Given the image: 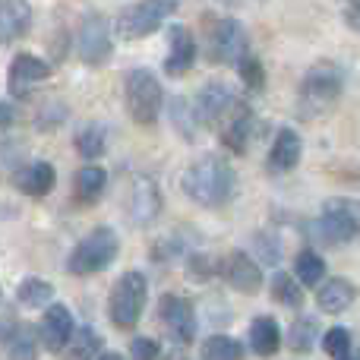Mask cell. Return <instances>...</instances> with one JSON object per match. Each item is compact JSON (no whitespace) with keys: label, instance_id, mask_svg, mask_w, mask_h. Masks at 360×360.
Listing matches in <instances>:
<instances>
[{"label":"cell","instance_id":"1","mask_svg":"<svg viewBox=\"0 0 360 360\" xmlns=\"http://www.w3.org/2000/svg\"><path fill=\"white\" fill-rule=\"evenodd\" d=\"M184 193L202 209H221L234 199L237 193V174L224 158L218 155H202L199 162H193L180 177Z\"/></svg>","mask_w":360,"mask_h":360},{"label":"cell","instance_id":"2","mask_svg":"<svg viewBox=\"0 0 360 360\" xmlns=\"http://www.w3.org/2000/svg\"><path fill=\"white\" fill-rule=\"evenodd\" d=\"M342 92H345V70L335 60H319L304 73L297 98H300L304 114L316 117V114L329 111L342 98Z\"/></svg>","mask_w":360,"mask_h":360},{"label":"cell","instance_id":"3","mask_svg":"<svg viewBox=\"0 0 360 360\" xmlns=\"http://www.w3.org/2000/svg\"><path fill=\"white\" fill-rule=\"evenodd\" d=\"M310 234L323 243H348L360 234V202L345 196L326 199L319 218L310 221Z\"/></svg>","mask_w":360,"mask_h":360},{"label":"cell","instance_id":"4","mask_svg":"<svg viewBox=\"0 0 360 360\" xmlns=\"http://www.w3.org/2000/svg\"><path fill=\"white\" fill-rule=\"evenodd\" d=\"M117 250H120V240H117V234H114V228L98 224V228H92L73 247V253H70V259H67V269L73 275H95L117 259Z\"/></svg>","mask_w":360,"mask_h":360},{"label":"cell","instance_id":"5","mask_svg":"<svg viewBox=\"0 0 360 360\" xmlns=\"http://www.w3.org/2000/svg\"><path fill=\"white\" fill-rule=\"evenodd\" d=\"M146 297H149V281L143 272H124L111 288L108 297V313L117 329H133L146 310Z\"/></svg>","mask_w":360,"mask_h":360},{"label":"cell","instance_id":"6","mask_svg":"<svg viewBox=\"0 0 360 360\" xmlns=\"http://www.w3.org/2000/svg\"><path fill=\"white\" fill-rule=\"evenodd\" d=\"M165 92L152 70H133L127 76V111L139 127H152L162 114Z\"/></svg>","mask_w":360,"mask_h":360},{"label":"cell","instance_id":"7","mask_svg":"<svg viewBox=\"0 0 360 360\" xmlns=\"http://www.w3.org/2000/svg\"><path fill=\"white\" fill-rule=\"evenodd\" d=\"M177 13V4H165V0H149V4H130L120 10L117 32L120 38H146L152 32L162 29V22Z\"/></svg>","mask_w":360,"mask_h":360},{"label":"cell","instance_id":"8","mask_svg":"<svg viewBox=\"0 0 360 360\" xmlns=\"http://www.w3.org/2000/svg\"><path fill=\"white\" fill-rule=\"evenodd\" d=\"M209 54L218 63H234L240 67L250 57V38L237 19H218L209 32Z\"/></svg>","mask_w":360,"mask_h":360},{"label":"cell","instance_id":"9","mask_svg":"<svg viewBox=\"0 0 360 360\" xmlns=\"http://www.w3.org/2000/svg\"><path fill=\"white\" fill-rule=\"evenodd\" d=\"M76 51L89 67H98L111 57V25L101 13H86L76 35Z\"/></svg>","mask_w":360,"mask_h":360},{"label":"cell","instance_id":"10","mask_svg":"<svg viewBox=\"0 0 360 360\" xmlns=\"http://www.w3.org/2000/svg\"><path fill=\"white\" fill-rule=\"evenodd\" d=\"M158 316H162L165 329L177 338V342L190 345L196 338V313H193V304L180 294H165L162 304H158Z\"/></svg>","mask_w":360,"mask_h":360},{"label":"cell","instance_id":"11","mask_svg":"<svg viewBox=\"0 0 360 360\" xmlns=\"http://www.w3.org/2000/svg\"><path fill=\"white\" fill-rule=\"evenodd\" d=\"M218 272H221V278L228 281L234 291H240V294H256L262 288L259 262L250 259V253H243V250H234L228 259H221Z\"/></svg>","mask_w":360,"mask_h":360},{"label":"cell","instance_id":"12","mask_svg":"<svg viewBox=\"0 0 360 360\" xmlns=\"http://www.w3.org/2000/svg\"><path fill=\"white\" fill-rule=\"evenodd\" d=\"M76 329H79V326L73 323V313H70L63 304H51L41 316V326H38L41 342L48 351H67V345L73 342Z\"/></svg>","mask_w":360,"mask_h":360},{"label":"cell","instance_id":"13","mask_svg":"<svg viewBox=\"0 0 360 360\" xmlns=\"http://www.w3.org/2000/svg\"><path fill=\"white\" fill-rule=\"evenodd\" d=\"M234 105H237V98L224 82H209V86L199 89L196 101H193V117H196V124H215Z\"/></svg>","mask_w":360,"mask_h":360},{"label":"cell","instance_id":"14","mask_svg":"<svg viewBox=\"0 0 360 360\" xmlns=\"http://www.w3.org/2000/svg\"><path fill=\"white\" fill-rule=\"evenodd\" d=\"M168 57H165V73L168 76H184L190 73V67L196 63V38L186 25H174L168 35Z\"/></svg>","mask_w":360,"mask_h":360},{"label":"cell","instance_id":"15","mask_svg":"<svg viewBox=\"0 0 360 360\" xmlns=\"http://www.w3.org/2000/svg\"><path fill=\"white\" fill-rule=\"evenodd\" d=\"M162 212V193H158V184L152 177H136L133 184V196H130V215L136 224H152Z\"/></svg>","mask_w":360,"mask_h":360},{"label":"cell","instance_id":"16","mask_svg":"<svg viewBox=\"0 0 360 360\" xmlns=\"http://www.w3.org/2000/svg\"><path fill=\"white\" fill-rule=\"evenodd\" d=\"M13 184H16V190L25 193V196L41 199L54 190L57 171H54V165H48V162H32V165H22V168L16 171Z\"/></svg>","mask_w":360,"mask_h":360},{"label":"cell","instance_id":"17","mask_svg":"<svg viewBox=\"0 0 360 360\" xmlns=\"http://www.w3.org/2000/svg\"><path fill=\"white\" fill-rule=\"evenodd\" d=\"M300 155H304V143L294 130H278L272 149H269V171H278V174H288L300 165Z\"/></svg>","mask_w":360,"mask_h":360},{"label":"cell","instance_id":"18","mask_svg":"<svg viewBox=\"0 0 360 360\" xmlns=\"http://www.w3.org/2000/svg\"><path fill=\"white\" fill-rule=\"evenodd\" d=\"M51 76V67L35 54H16L10 63V89L13 92H22L32 82H41Z\"/></svg>","mask_w":360,"mask_h":360},{"label":"cell","instance_id":"19","mask_svg":"<svg viewBox=\"0 0 360 360\" xmlns=\"http://www.w3.org/2000/svg\"><path fill=\"white\" fill-rule=\"evenodd\" d=\"M250 133H253V111H250L247 105H240V101H237L234 114H231V120L224 124V133H221L224 149L237 152V155H240V152H247Z\"/></svg>","mask_w":360,"mask_h":360},{"label":"cell","instance_id":"20","mask_svg":"<svg viewBox=\"0 0 360 360\" xmlns=\"http://www.w3.org/2000/svg\"><path fill=\"white\" fill-rule=\"evenodd\" d=\"M319 310L323 313H345L357 300V288L345 278H329L316 294Z\"/></svg>","mask_w":360,"mask_h":360},{"label":"cell","instance_id":"21","mask_svg":"<svg viewBox=\"0 0 360 360\" xmlns=\"http://www.w3.org/2000/svg\"><path fill=\"white\" fill-rule=\"evenodd\" d=\"M278 345H281V332L272 316H256L250 323V348H253V354L272 357L278 351Z\"/></svg>","mask_w":360,"mask_h":360},{"label":"cell","instance_id":"22","mask_svg":"<svg viewBox=\"0 0 360 360\" xmlns=\"http://www.w3.org/2000/svg\"><path fill=\"white\" fill-rule=\"evenodd\" d=\"M32 22V6L29 4H16V0H6L0 6V35L4 41H13V38L25 35Z\"/></svg>","mask_w":360,"mask_h":360},{"label":"cell","instance_id":"23","mask_svg":"<svg viewBox=\"0 0 360 360\" xmlns=\"http://www.w3.org/2000/svg\"><path fill=\"white\" fill-rule=\"evenodd\" d=\"M6 360H38L35 329L29 323H16L6 329Z\"/></svg>","mask_w":360,"mask_h":360},{"label":"cell","instance_id":"24","mask_svg":"<svg viewBox=\"0 0 360 360\" xmlns=\"http://www.w3.org/2000/svg\"><path fill=\"white\" fill-rule=\"evenodd\" d=\"M101 335L92 329V326H79L73 335V342L67 345V351H63V360H98L101 354Z\"/></svg>","mask_w":360,"mask_h":360},{"label":"cell","instance_id":"25","mask_svg":"<svg viewBox=\"0 0 360 360\" xmlns=\"http://www.w3.org/2000/svg\"><path fill=\"white\" fill-rule=\"evenodd\" d=\"M326 275V259L316 253V250H300L297 259H294V278L300 281L304 288L319 285Z\"/></svg>","mask_w":360,"mask_h":360},{"label":"cell","instance_id":"26","mask_svg":"<svg viewBox=\"0 0 360 360\" xmlns=\"http://www.w3.org/2000/svg\"><path fill=\"white\" fill-rule=\"evenodd\" d=\"M108 186V171L105 168H82L76 171V196L82 199V202H95V199L105 193Z\"/></svg>","mask_w":360,"mask_h":360},{"label":"cell","instance_id":"27","mask_svg":"<svg viewBox=\"0 0 360 360\" xmlns=\"http://www.w3.org/2000/svg\"><path fill=\"white\" fill-rule=\"evenodd\" d=\"M51 297H54V285L41 278H22L16 288V300L22 307H51Z\"/></svg>","mask_w":360,"mask_h":360},{"label":"cell","instance_id":"28","mask_svg":"<svg viewBox=\"0 0 360 360\" xmlns=\"http://www.w3.org/2000/svg\"><path fill=\"white\" fill-rule=\"evenodd\" d=\"M105 146H108V133L101 124H86L79 133H76V152H79L82 158L105 155Z\"/></svg>","mask_w":360,"mask_h":360},{"label":"cell","instance_id":"29","mask_svg":"<svg viewBox=\"0 0 360 360\" xmlns=\"http://www.w3.org/2000/svg\"><path fill=\"white\" fill-rule=\"evenodd\" d=\"M272 300H278V304H285V307H300L304 304V285H300L294 275H288V272H275Z\"/></svg>","mask_w":360,"mask_h":360},{"label":"cell","instance_id":"30","mask_svg":"<svg viewBox=\"0 0 360 360\" xmlns=\"http://www.w3.org/2000/svg\"><path fill=\"white\" fill-rule=\"evenodd\" d=\"M240 342L231 335H209L202 342V357L205 360H240Z\"/></svg>","mask_w":360,"mask_h":360},{"label":"cell","instance_id":"31","mask_svg":"<svg viewBox=\"0 0 360 360\" xmlns=\"http://www.w3.org/2000/svg\"><path fill=\"white\" fill-rule=\"evenodd\" d=\"M313 338H316V319L313 316H300L297 323L291 326V332H288L291 351H300V354H307V351L313 348Z\"/></svg>","mask_w":360,"mask_h":360},{"label":"cell","instance_id":"32","mask_svg":"<svg viewBox=\"0 0 360 360\" xmlns=\"http://www.w3.org/2000/svg\"><path fill=\"white\" fill-rule=\"evenodd\" d=\"M323 351L329 357H342V354H348L351 351V332L348 329H329L326 332V338H323Z\"/></svg>","mask_w":360,"mask_h":360},{"label":"cell","instance_id":"33","mask_svg":"<svg viewBox=\"0 0 360 360\" xmlns=\"http://www.w3.org/2000/svg\"><path fill=\"white\" fill-rule=\"evenodd\" d=\"M237 70H240V79H243V86H250V89H253V92H256V89H262V86H266V70H262V63L256 60L253 54H250L247 60H243Z\"/></svg>","mask_w":360,"mask_h":360},{"label":"cell","instance_id":"34","mask_svg":"<svg viewBox=\"0 0 360 360\" xmlns=\"http://www.w3.org/2000/svg\"><path fill=\"white\" fill-rule=\"evenodd\" d=\"M158 354H162V345H158L155 338H136V342L130 345L133 360H158Z\"/></svg>","mask_w":360,"mask_h":360},{"label":"cell","instance_id":"35","mask_svg":"<svg viewBox=\"0 0 360 360\" xmlns=\"http://www.w3.org/2000/svg\"><path fill=\"white\" fill-rule=\"evenodd\" d=\"M186 272H190V278L193 281H205L212 275V262H209V256H193L190 259V269H186Z\"/></svg>","mask_w":360,"mask_h":360},{"label":"cell","instance_id":"36","mask_svg":"<svg viewBox=\"0 0 360 360\" xmlns=\"http://www.w3.org/2000/svg\"><path fill=\"white\" fill-rule=\"evenodd\" d=\"M345 16H348V25H354V29H360V4L345 6Z\"/></svg>","mask_w":360,"mask_h":360},{"label":"cell","instance_id":"37","mask_svg":"<svg viewBox=\"0 0 360 360\" xmlns=\"http://www.w3.org/2000/svg\"><path fill=\"white\" fill-rule=\"evenodd\" d=\"M10 120H13V108L10 101H4V127H10Z\"/></svg>","mask_w":360,"mask_h":360},{"label":"cell","instance_id":"38","mask_svg":"<svg viewBox=\"0 0 360 360\" xmlns=\"http://www.w3.org/2000/svg\"><path fill=\"white\" fill-rule=\"evenodd\" d=\"M338 360H360V351H354V348H351V351H348V354H342V357H338Z\"/></svg>","mask_w":360,"mask_h":360},{"label":"cell","instance_id":"39","mask_svg":"<svg viewBox=\"0 0 360 360\" xmlns=\"http://www.w3.org/2000/svg\"><path fill=\"white\" fill-rule=\"evenodd\" d=\"M98 360H124V357H120V354H114V351H108V354H101Z\"/></svg>","mask_w":360,"mask_h":360}]
</instances>
